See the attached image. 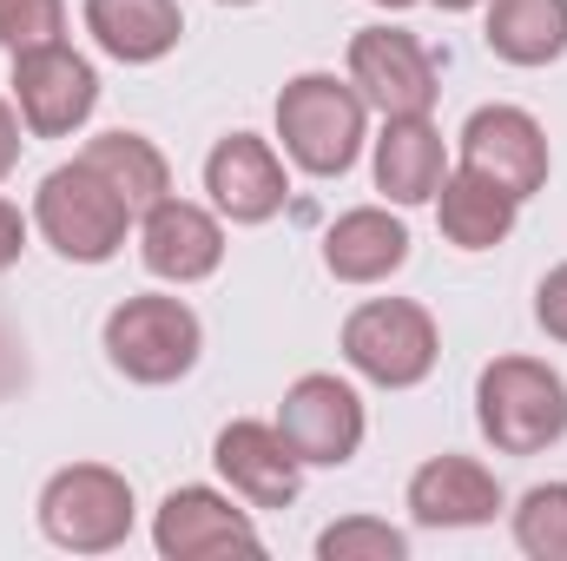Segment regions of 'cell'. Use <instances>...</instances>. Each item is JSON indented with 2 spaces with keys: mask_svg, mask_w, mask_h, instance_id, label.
I'll use <instances>...</instances> for the list:
<instances>
[{
  "mask_svg": "<svg viewBox=\"0 0 567 561\" xmlns=\"http://www.w3.org/2000/svg\"><path fill=\"white\" fill-rule=\"evenodd\" d=\"M20 252H27V212L13 198H0V272H13Z\"/></svg>",
  "mask_w": 567,
  "mask_h": 561,
  "instance_id": "obj_27",
  "label": "cell"
},
{
  "mask_svg": "<svg viewBox=\"0 0 567 561\" xmlns=\"http://www.w3.org/2000/svg\"><path fill=\"white\" fill-rule=\"evenodd\" d=\"M410 516L423 529H482L502 516V482L475 456H429L410 476Z\"/></svg>",
  "mask_w": 567,
  "mask_h": 561,
  "instance_id": "obj_15",
  "label": "cell"
},
{
  "mask_svg": "<svg viewBox=\"0 0 567 561\" xmlns=\"http://www.w3.org/2000/svg\"><path fill=\"white\" fill-rule=\"evenodd\" d=\"M350 86L383 120H423L442 93V73H435V53L410 27H363L350 40Z\"/></svg>",
  "mask_w": 567,
  "mask_h": 561,
  "instance_id": "obj_8",
  "label": "cell"
},
{
  "mask_svg": "<svg viewBox=\"0 0 567 561\" xmlns=\"http://www.w3.org/2000/svg\"><path fill=\"white\" fill-rule=\"evenodd\" d=\"M442 357V330L416 297H370L343 317V364L377 390H416Z\"/></svg>",
  "mask_w": 567,
  "mask_h": 561,
  "instance_id": "obj_6",
  "label": "cell"
},
{
  "mask_svg": "<svg viewBox=\"0 0 567 561\" xmlns=\"http://www.w3.org/2000/svg\"><path fill=\"white\" fill-rule=\"evenodd\" d=\"M212 462L225 476V489L245 502V509H290L303 496V456L284 442L278 422H225L218 442H212Z\"/></svg>",
  "mask_w": 567,
  "mask_h": 561,
  "instance_id": "obj_12",
  "label": "cell"
},
{
  "mask_svg": "<svg viewBox=\"0 0 567 561\" xmlns=\"http://www.w3.org/2000/svg\"><path fill=\"white\" fill-rule=\"evenodd\" d=\"M442 13H468V7H482V0H435Z\"/></svg>",
  "mask_w": 567,
  "mask_h": 561,
  "instance_id": "obj_29",
  "label": "cell"
},
{
  "mask_svg": "<svg viewBox=\"0 0 567 561\" xmlns=\"http://www.w3.org/2000/svg\"><path fill=\"white\" fill-rule=\"evenodd\" d=\"M218 7H258V0H218Z\"/></svg>",
  "mask_w": 567,
  "mask_h": 561,
  "instance_id": "obj_31",
  "label": "cell"
},
{
  "mask_svg": "<svg viewBox=\"0 0 567 561\" xmlns=\"http://www.w3.org/2000/svg\"><path fill=\"white\" fill-rule=\"evenodd\" d=\"M33 225L40 238L66 258V265H106L126 252V232H133V205L86 165H53L33 192Z\"/></svg>",
  "mask_w": 567,
  "mask_h": 561,
  "instance_id": "obj_2",
  "label": "cell"
},
{
  "mask_svg": "<svg viewBox=\"0 0 567 561\" xmlns=\"http://www.w3.org/2000/svg\"><path fill=\"white\" fill-rule=\"evenodd\" d=\"M278 140L284 159L310 178H343L370 140V106L337 73H297L278 93Z\"/></svg>",
  "mask_w": 567,
  "mask_h": 561,
  "instance_id": "obj_1",
  "label": "cell"
},
{
  "mask_svg": "<svg viewBox=\"0 0 567 561\" xmlns=\"http://www.w3.org/2000/svg\"><path fill=\"white\" fill-rule=\"evenodd\" d=\"M462 165L482 172L488 185H502L508 198H535L548 185V133L535 113L522 106H475L462 120Z\"/></svg>",
  "mask_w": 567,
  "mask_h": 561,
  "instance_id": "obj_11",
  "label": "cell"
},
{
  "mask_svg": "<svg viewBox=\"0 0 567 561\" xmlns=\"http://www.w3.org/2000/svg\"><path fill=\"white\" fill-rule=\"evenodd\" d=\"M515 549L535 561H567V482H535L515 502Z\"/></svg>",
  "mask_w": 567,
  "mask_h": 561,
  "instance_id": "obj_22",
  "label": "cell"
},
{
  "mask_svg": "<svg viewBox=\"0 0 567 561\" xmlns=\"http://www.w3.org/2000/svg\"><path fill=\"white\" fill-rule=\"evenodd\" d=\"M7 86H13V113H20L27 140H73L93 120V106H100V73L66 40L13 53V80Z\"/></svg>",
  "mask_w": 567,
  "mask_h": 561,
  "instance_id": "obj_7",
  "label": "cell"
},
{
  "mask_svg": "<svg viewBox=\"0 0 567 561\" xmlns=\"http://www.w3.org/2000/svg\"><path fill=\"white\" fill-rule=\"evenodd\" d=\"M86 33L120 67H152L178 47L185 13H178V0H86Z\"/></svg>",
  "mask_w": 567,
  "mask_h": 561,
  "instance_id": "obj_18",
  "label": "cell"
},
{
  "mask_svg": "<svg viewBox=\"0 0 567 561\" xmlns=\"http://www.w3.org/2000/svg\"><path fill=\"white\" fill-rule=\"evenodd\" d=\"M535 324H542L555 344H567V265H555L548 278L535 284Z\"/></svg>",
  "mask_w": 567,
  "mask_h": 561,
  "instance_id": "obj_26",
  "label": "cell"
},
{
  "mask_svg": "<svg viewBox=\"0 0 567 561\" xmlns=\"http://www.w3.org/2000/svg\"><path fill=\"white\" fill-rule=\"evenodd\" d=\"M20 145H27V126H20V113H13V100H0V178L20 165Z\"/></svg>",
  "mask_w": 567,
  "mask_h": 561,
  "instance_id": "obj_28",
  "label": "cell"
},
{
  "mask_svg": "<svg viewBox=\"0 0 567 561\" xmlns=\"http://www.w3.org/2000/svg\"><path fill=\"white\" fill-rule=\"evenodd\" d=\"M475 422L502 456H542L567 436V384L542 357H495L475 377Z\"/></svg>",
  "mask_w": 567,
  "mask_h": 561,
  "instance_id": "obj_4",
  "label": "cell"
},
{
  "mask_svg": "<svg viewBox=\"0 0 567 561\" xmlns=\"http://www.w3.org/2000/svg\"><path fill=\"white\" fill-rule=\"evenodd\" d=\"M140 258L165 284H205L225 265V218L172 192L152 212H140Z\"/></svg>",
  "mask_w": 567,
  "mask_h": 561,
  "instance_id": "obj_14",
  "label": "cell"
},
{
  "mask_svg": "<svg viewBox=\"0 0 567 561\" xmlns=\"http://www.w3.org/2000/svg\"><path fill=\"white\" fill-rule=\"evenodd\" d=\"M449 178V145L435 133V120H383L377 133V192L390 205H429Z\"/></svg>",
  "mask_w": 567,
  "mask_h": 561,
  "instance_id": "obj_17",
  "label": "cell"
},
{
  "mask_svg": "<svg viewBox=\"0 0 567 561\" xmlns=\"http://www.w3.org/2000/svg\"><path fill=\"white\" fill-rule=\"evenodd\" d=\"M278 429H284V442L303 456V469H343V462L363 449L370 417H363V397H357L343 377L310 370V377H297V384L284 390Z\"/></svg>",
  "mask_w": 567,
  "mask_h": 561,
  "instance_id": "obj_9",
  "label": "cell"
},
{
  "mask_svg": "<svg viewBox=\"0 0 567 561\" xmlns=\"http://www.w3.org/2000/svg\"><path fill=\"white\" fill-rule=\"evenodd\" d=\"M410 265V225L390 205H357L323 232V272L337 284H383Z\"/></svg>",
  "mask_w": 567,
  "mask_h": 561,
  "instance_id": "obj_16",
  "label": "cell"
},
{
  "mask_svg": "<svg viewBox=\"0 0 567 561\" xmlns=\"http://www.w3.org/2000/svg\"><path fill=\"white\" fill-rule=\"evenodd\" d=\"M27 377H33V364H27V337H20V324L0 310V404H7V397H20V390H27Z\"/></svg>",
  "mask_w": 567,
  "mask_h": 561,
  "instance_id": "obj_25",
  "label": "cell"
},
{
  "mask_svg": "<svg viewBox=\"0 0 567 561\" xmlns=\"http://www.w3.org/2000/svg\"><path fill=\"white\" fill-rule=\"evenodd\" d=\"M429 205H435V225H442V238L455 252H495L515 232V212H522V198H508L502 185H488L468 165H455Z\"/></svg>",
  "mask_w": 567,
  "mask_h": 561,
  "instance_id": "obj_19",
  "label": "cell"
},
{
  "mask_svg": "<svg viewBox=\"0 0 567 561\" xmlns=\"http://www.w3.org/2000/svg\"><path fill=\"white\" fill-rule=\"evenodd\" d=\"M100 344H106V364H113L126 384L158 390V384L192 377V364H198V350H205V324H198V310H192L185 297L140 290V297H126V304L106 310Z\"/></svg>",
  "mask_w": 567,
  "mask_h": 561,
  "instance_id": "obj_3",
  "label": "cell"
},
{
  "mask_svg": "<svg viewBox=\"0 0 567 561\" xmlns=\"http://www.w3.org/2000/svg\"><path fill=\"white\" fill-rule=\"evenodd\" d=\"M410 536L390 529L383 516H343L317 536V561H403Z\"/></svg>",
  "mask_w": 567,
  "mask_h": 561,
  "instance_id": "obj_23",
  "label": "cell"
},
{
  "mask_svg": "<svg viewBox=\"0 0 567 561\" xmlns=\"http://www.w3.org/2000/svg\"><path fill=\"white\" fill-rule=\"evenodd\" d=\"M488 53L508 67H555L567 53V0H482Z\"/></svg>",
  "mask_w": 567,
  "mask_h": 561,
  "instance_id": "obj_20",
  "label": "cell"
},
{
  "mask_svg": "<svg viewBox=\"0 0 567 561\" xmlns=\"http://www.w3.org/2000/svg\"><path fill=\"white\" fill-rule=\"evenodd\" d=\"M80 159L133 205V218L152 212L158 198H172V159L145 140V133H126V126H120V133H100V140H86Z\"/></svg>",
  "mask_w": 567,
  "mask_h": 561,
  "instance_id": "obj_21",
  "label": "cell"
},
{
  "mask_svg": "<svg viewBox=\"0 0 567 561\" xmlns=\"http://www.w3.org/2000/svg\"><path fill=\"white\" fill-rule=\"evenodd\" d=\"M152 549L165 561H218V555H265V536L238 496H218L205 482L172 489L152 516Z\"/></svg>",
  "mask_w": 567,
  "mask_h": 561,
  "instance_id": "obj_10",
  "label": "cell"
},
{
  "mask_svg": "<svg viewBox=\"0 0 567 561\" xmlns=\"http://www.w3.org/2000/svg\"><path fill=\"white\" fill-rule=\"evenodd\" d=\"M66 33V0H0V47L27 53Z\"/></svg>",
  "mask_w": 567,
  "mask_h": 561,
  "instance_id": "obj_24",
  "label": "cell"
},
{
  "mask_svg": "<svg viewBox=\"0 0 567 561\" xmlns=\"http://www.w3.org/2000/svg\"><path fill=\"white\" fill-rule=\"evenodd\" d=\"M133 522H140L133 482L106 462H66L40 489V536L66 555H106L133 536Z\"/></svg>",
  "mask_w": 567,
  "mask_h": 561,
  "instance_id": "obj_5",
  "label": "cell"
},
{
  "mask_svg": "<svg viewBox=\"0 0 567 561\" xmlns=\"http://www.w3.org/2000/svg\"><path fill=\"white\" fill-rule=\"evenodd\" d=\"M370 7H390V13H403V7H416V0H370Z\"/></svg>",
  "mask_w": 567,
  "mask_h": 561,
  "instance_id": "obj_30",
  "label": "cell"
},
{
  "mask_svg": "<svg viewBox=\"0 0 567 561\" xmlns=\"http://www.w3.org/2000/svg\"><path fill=\"white\" fill-rule=\"evenodd\" d=\"M205 192H212V212L231 218V225H265L284 212V159L271 140L258 133H225V140L205 152Z\"/></svg>",
  "mask_w": 567,
  "mask_h": 561,
  "instance_id": "obj_13",
  "label": "cell"
}]
</instances>
